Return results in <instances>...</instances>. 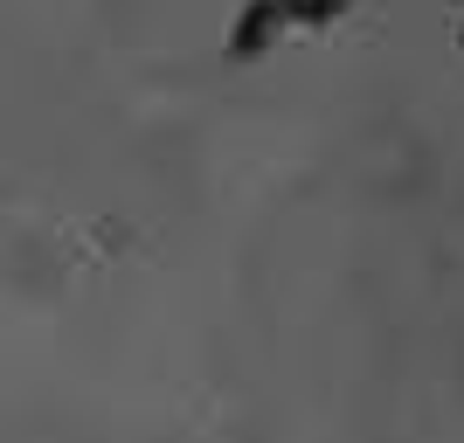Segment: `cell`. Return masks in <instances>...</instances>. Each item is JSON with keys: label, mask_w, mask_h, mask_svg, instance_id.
Wrapping results in <instances>:
<instances>
[{"label": "cell", "mask_w": 464, "mask_h": 443, "mask_svg": "<svg viewBox=\"0 0 464 443\" xmlns=\"http://www.w3.org/2000/svg\"><path fill=\"white\" fill-rule=\"evenodd\" d=\"M285 28H291V21H285V0H250V7L236 14V28H229V56H236V63L264 56Z\"/></svg>", "instance_id": "cell-1"}, {"label": "cell", "mask_w": 464, "mask_h": 443, "mask_svg": "<svg viewBox=\"0 0 464 443\" xmlns=\"http://www.w3.org/2000/svg\"><path fill=\"white\" fill-rule=\"evenodd\" d=\"M353 0H285V21L291 28H326V21H340Z\"/></svg>", "instance_id": "cell-2"}]
</instances>
